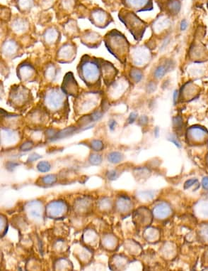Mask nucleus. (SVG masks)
I'll return each instance as SVG.
<instances>
[{"instance_id":"obj_1","label":"nucleus","mask_w":208,"mask_h":271,"mask_svg":"<svg viewBox=\"0 0 208 271\" xmlns=\"http://www.w3.org/2000/svg\"><path fill=\"white\" fill-rule=\"evenodd\" d=\"M77 72L81 80L91 90H99L101 87V66L99 58L86 55L81 57L77 66Z\"/></svg>"},{"instance_id":"obj_2","label":"nucleus","mask_w":208,"mask_h":271,"mask_svg":"<svg viewBox=\"0 0 208 271\" xmlns=\"http://www.w3.org/2000/svg\"><path fill=\"white\" fill-rule=\"evenodd\" d=\"M104 41L108 52L125 64L129 55L130 44L124 34L116 30L110 31L104 36Z\"/></svg>"},{"instance_id":"obj_3","label":"nucleus","mask_w":208,"mask_h":271,"mask_svg":"<svg viewBox=\"0 0 208 271\" xmlns=\"http://www.w3.org/2000/svg\"><path fill=\"white\" fill-rule=\"evenodd\" d=\"M42 104L47 110L58 112L68 107V97L62 88L57 86H48L41 93Z\"/></svg>"},{"instance_id":"obj_4","label":"nucleus","mask_w":208,"mask_h":271,"mask_svg":"<svg viewBox=\"0 0 208 271\" xmlns=\"http://www.w3.org/2000/svg\"><path fill=\"white\" fill-rule=\"evenodd\" d=\"M119 19L124 23L126 28L135 38V40L140 41L143 37L147 23L142 20L133 11L122 8L119 12Z\"/></svg>"},{"instance_id":"obj_5","label":"nucleus","mask_w":208,"mask_h":271,"mask_svg":"<svg viewBox=\"0 0 208 271\" xmlns=\"http://www.w3.org/2000/svg\"><path fill=\"white\" fill-rule=\"evenodd\" d=\"M103 97H104V93L99 90L81 92L75 97L74 105L81 112L92 111L99 106L103 101Z\"/></svg>"},{"instance_id":"obj_6","label":"nucleus","mask_w":208,"mask_h":271,"mask_svg":"<svg viewBox=\"0 0 208 271\" xmlns=\"http://www.w3.org/2000/svg\"><path fill=\"white\" fill-rule=\"evenodd\" d=\"M8 97V104L16 108L25 107L34 101L32 91L21 84L12 86Z\"/></svg>"},{"instance_id":"obj_7","label":"nucleus","mask_w":208,"mask_h":271,"mask_svg":"<svg viewBox=\"0 0 208 271\" xmlns=\"http://www.w3.org/2000/svg\"><path fill=\"white\" fill-rule=\"evenodd\" d=\"M88 18L92 24L99 29L106 28L113 21L109 12L99 6L92 7L90 10Z\"/></svg>"},{"instance_id":"obj_8","label":"nucleus","mask_w":208,"mask_h":271,"mask_svg":"<svg viewBox=\"0 0 208 271\" xmlns=\"http://www.w3.org/2000/svg\"><path fill=\"white\" fill-rule=\"evenodd\" d=\"M77 55V46L72 41H67L56 52L55 60L61 64H71Z\"/></svg>"},{"instance_id":"obj_9","label":"nucleus","mask_w":208,"mask_h":271,"mask_svg":"<svg viewBox=\"0 0 208 271\" xmlns=\"http://www.w3.org/2000/svg\"><path fill=\"white\" fill-rule=\"evenodd\" d=\"M130 59L133 65L137 67H144L151 59L150 51L145 46L133 47L130 51Z\"/></svg>"},{"instance_id":"obj_10","label":"nucleus","mask_w":208,"mask_h":271,"mask_svg":"<svg viewBox=\"0 0 208 271\" xmlns=\"http://www.w3.org/2000/svg\"><path fill=\"white\" fill-rule=\"evenodd\" d=\"M17 77L21 82H34L38 77V73L32 64L27 61H23L17 66L16 69Z\"/></svg>"},{"instance_id":"obj_11","label":"nucleus","mask_w":208,"mask_h":271,"mask_svg":"<svg viewBox=\"0 0 208 271\" xmlns=\"http://www.w3.org/2000/svg\"><path fill=\"white\" fill-rule=\"evenodd\" d=\"M121 3L125 8L135 13L153 10V0H121Z\"/></svg>"},{"instance_id":"obj_12","label":"nucleus","mask_w":208,"mask_h":271,"mask_svg":"<svg viewBox=\"0 0 208 271\" xmlns=\"http://www.w3.org/2000/svg\"><path fill=\"white\" fill-rule=\"evenodd\" d=\"M1 50L3 57L9 59H16L22 55L21 46L14 39H9L4 41Z\"/></svg>"},{"instance_id":"obj_13","label":"nucleus","mask_w":208,"mask_h":271,"mask_svg":"<svg viewBox=\"0 0 208 271\" xmlns=\"http://www.w3.org/2000/svg\"><path fill=\"white\" fill-rule=\"evenodd\" d=\"M81 42L90 48H96L100 46L104 41V37L100 34L91 30H85L81 34Z\"/></svg>"},{"instance_id":"obj_14","label":"nucleus","mask_w":208,"mask_h":271,"mask_svg":"<svg viewBox=\"0 0 208 271\" xmlns=\"http://www.w3.org/2000/svg\"><path fill=\"white\" fill-rule=\"evenodd\" d=\"M76 6V0H57L54 4L52 8L57 14V18H60L69 16L73 12L75 13Z\"/></svg>"},{"instance_id":"obj_15","label":"nucleus","mask_w":208,"mask_h":271,"mask_svg":"<svg viewBox=\"0 0 208 271\" xmlns=\"http://www.w3.org/2000/svg\"><path fill=\"white\" fill-rule=\"evenodd\" d=\"M99 60H100L101 66L102 80L104 81V84L108 87L115 81L118 70L109 61L104 60L101 58H99Z\"/></svg>"},{"instance_id":"obj_16","label":"nucleus","mask_w":208,"mask_h":271,"mask_svg":"<svg viewBox=\"0 0 208 271\" xmlns=\"http://www.w3.org/2000/svg\"><path fill=\"white\" fill-rule=\"evenodd\" d=\"M61 88L68 96L76 97L79 94V85L72 72H68L65 76Z\"/></svg>"},{"instance_id":"obj_17","label":"nucleus","mask_w":208,"mask_h":271,"mask_svg":"<svg viewBox=\"0 0 208 271\" xmlns=\"http://www.w3.org/2000/svg\"><path fill=\"white\" fill-rule=\"evenodd\" d=\"M30 27L29 21L26 17L15 14L11 19L10 28L14 34L22 35L26 33Z\"/></svg>"},{"instance_id":"obj_18","label":"nucleus","mask_w":208,"mask_h":271,"mask_svg":"<svg viewBox=\"0 0 208 271\" xmlns=\"http://www.w3.org/2000/svg\"><path fill=\"white\" fill-rule=\"evenodd\" d=\"M128 83L125 79H119L114 81L109 86H108V97L111 98H117L121 97L128 88Z\"/></svg>"},{"instance_id":"obj_19","label":"nucleus","mask_w":208,"mask_h":271,"mask_svg":"<svg viewBox=\"0 0 208 271\" xmlns=\"http://www.w3.org/2000/svg\"><path fill=\"white\" fill-rule=\"evenodd\" d=\"M61 35L59 30L55 27H48L43 34V41L46 46L54 47L61 41Z\"/></svg>"},{"instance_id":"obj_20","label":"nucleus","mask_w":208,"mask_h":271,"mask_svg":"<svg viewBox=\"0 0 208 271\" xmlns=\"http://www.w3.org/2000/svg\"><path fill=\"white\" fill-rule=\"evenodd\" d=\"M63 30L64 31L65 35L68 36L69 38L73 39V38L80 37V30L75 19L68 18L67 21L63 23Z\"/></svg>"},{"instance_id":"obj_21","label":"nucleus","mask_w":208,"mask_h":271,"mask_svg":"<svg viewBox=\"0 0 208 271\" xmlns=\"http://www.w3.org/2000/svg\"><path fill=\"white\" fill-rule=\"evenodd\" d=\"M67 206L62 201H55L49 204L47 207V212L51 217H60L66 211Z\"/></svg>"},{"instance_id":"obj_22","label":"nucleus","mask_w":208,"mask_h":271,"mask_svg":"<svg viewBox=\"0 0 208 271\" xmlns=\"http://www.w3.org/2000/svg\"><path fill=\"white\" fill-rule=\"evenodd\" d=\"M12 3L20 13L22 14L29 13L36 6L35 0H12Z\"/></svg>"},{"instance_id":"obj_23","label":"nucleus","mask_w":208,"mask_h":271,"mask_svg":"<svg viewBox=\"0 0 208 271\" xmlns=\"http://www.w3.org/2000/svg\"><path fill=\"white\" fill-rule=\"evenodd\" d=\"M57 66L54 64H49L47 65L46 69L44 71L45 78L49 82H52L55 80V78L57 77V73H58V69H57Z\"/></svg>"},{"instance_id":"obj_24","label":"nucleus","mask_w":208,"mask_h":271,"mask_svg":"<svg viewBox=\"0 0 208 271\" xmlns=\"http://www.w3.org/2000/svg\"><path fill=\"white\" fill-rule=\"evenodd\" d=\"M170 212V209L169 206L166 204H159L154 209V213L155 216L158 218L166 217L167 215H169Z\"/></svg>"},{"instance_id":"obj_25","label":"nucleus","mask_w":208,"mask_h":271,"mask_svg":"<svg viewBox=\"0 0 208 271\" xmlns=\"http://www.w3.org/2000/svg\"><path fill=\"white\" fill-rule=\"evenodd\" d=\"M36 5L39 7L41 10H48L53 7L55 0H35Z\"/></svg>"},{"instance_id":"obj_26","label":"nucleus","mask_w":208,"mask_h":271,"mask_svg":"<svg viewBox=\"0 0 208 271\" xmlns=\"http://www.w3.org/2000/svg\"><path fill=\"white\" fill-rule=\"evenodd\" d=\"M103 3L106 5L108 10L115 11L119 6L122 5L121 0H102Z\"/></svg>"},{"instance_id":"obj_27","label":"nucleus","mask_w":208,"mask_h":271,"mask_svg":"<svg viewBox=\"0 0 208 271\" xmlns=\"http://www.w3.org/2000/svg\"><path fill=\"white\" fill-rule=\"evenodd\" d=\"M12 13H11V10L9 7H5L2 5L1 7V18L2 20L5 21H9L12 19Z\"/></svg>"},{"instance_id":"obj_28","label":"nucleus","mask_w":208,"mask_h":271,"mask_svg":"<svg viewBox=\"0 0 208 271\" xmlns=\"http://www.w3.org/2000/svg\"><path fill=\"white\" fill-rule=\"evenodd\" d=\"M123 155L117 152H114L108 156V160L113 164L119 163L123 160Z\"/></svg>"},{"instance_id":"obj_29","label":"nucleus","mask_w":208,"mask_h":271,"mask_svg":"<svg viewBox=\"0 0 208 271\" xmlns=\"http://www.w3.org/2000/svg\"><path fill=\"white\" fill-rule=\"evenodd\" d=\"M37 169L41 173H48L51 169V165L46 161H41L38 164Z\"/></svg>"},{"instance_id":"obj_30","label":"nucleus","mask_w":208,"mask_h":271,"mask_svg":"<svg viewBox=\"0 0 208 271\" xmlns=\"http://www.w3.org/2000/svg\"><path fill=\"white\" fill-rule=\"evenodd\" d=\"M166 71H167V67H166V66L161 65V66L156 68L154 74H155V77L156 79H160V78L165 75Z\"/></svg>"},{"instance_id":"obj_31","label":"nucleus","mask_w":208,"mask_h":271,"mask_svg":"<svg viewBox=\"0 0 208 271\" xmlns=\"http://www.w3.org/2000/svg\"><path fill=\"white\" fill-rule=\"evenodd\" d=\"M90 162L94 165H99L102 162V158H101V155L92 154L90 155Z\"/></svg>"},{"instance_id":"obj_32","label":"nucleus","mask_w":208,"mask_h":271,"mask_svg":"<svg viewBox=\"0 0 208 271\" xmlns=\"http://www.w3.org/2000/svg\"><path fill=\"white\" fill-rule=\"evenodd\" d=\"M43 183L46 184H52L57 182V177L54 175H47L42 178Z\"/></svg>"},{"instance_id":"obj_33","label":"nucleus","mask_w":208,"mask_h":271,"mask_svg":"<svg viewBox=\"0 0 208 271\" xmlns=\"http://www.w3.org/2000/svg\"><path fill=\"white\" fill-rule=\"evenodd\" d=\"M130 205V203L129 199L124 198L121 199L120 201H119V209H122V210H126V209H129Z\"/></svg>"},{"instance_id":"obj_34","label":"nucleus","mask_w":208,"mask_h":271,"mask_svg":"<svg viewBox=\"0 0 208 271\" xmlns=\"http://www.w3.org/2000/svg\"><path fill=\"white\" fill-rule=\"evenodd\" d=\"M130 77L133 79V81L138 82L141 79H142V73H141L140 70L137 69V68H134L131 71V75Z\"/></svg>"},{"instance_id":"obj_35","label":"nucleus","mask_w":208,"mask_h":271,"mask_svg":"<svg viewBox=\"0 0 208 271\" xmlns=\"http://www.w3.org/2000/svg\"><path fill=\"white\" fill-rule=\"evenodd\" d=\"M91 147L95 151H100L101 150L104 149V144L100 140H95L92 141Z\"/></svg>"},{"instance_id":"obj_36","label":"nucleus","mask_w":208,"mask_h":271,"mask_svg":"<svg viewBox=\"0 0 208 271\" xmlns=\"http://www.w3.org/2000/svg\"><path fill=\"white\" fill-rule=\"evenodd\" d=\"M33 145H34L33 142H25V143H23L20 148H21V150L22 151H30L31 149H32Z\"/></svg>"},{"instance_id":"obj_37","label":"nucleus","mask_w":208,"mask_h":271,"mask_svg":"<svg viewBox=\"0 0 208 271\" xmlns=\"http://www.w3.org/2000/svg\"><path fill=\"white\" fill-rule=\"evenodd\" d=\"M107 178L108 180H116L117 178V174L116 171L112 170V171H108V175H107Z\"/></svg>"},{"instance_id":"obj_38","label":"nucleus","mask_w":208,"mask_h":271,"mask_svg":"<svg viewBox=\"0 0 208 271\" xmlns=\"http://www.w3.org/2000/svg\"><path fill=\"white\" fill-rule=\"evenodd\" d=\"M196 182L197 180H195V179H191V180H188L185 184H184V188H185V189H189V188L191 187V186H193Z\"/></svg>"},{"instance_id":"obj_39","label":"nucleus","mask_w":208,"mask_h":271,"mask_svg":"<svg viewBox=\"0 0 208 271\" xmlns=\"http://www.w3.org/2000/svg\"><path fill=\"white\" fill-rule=\"evenodd\" d=\"M18 165H19V164L15 163V162H10L7 164L6 167L8 170L13 171L14 168L17 167Z\"/></svg>"},{"instance_id":"obj_40","label":"nucleus","mask_w":208,"mask_h":271,"mask_svg":"<svg viewBox=\"0 0 208 271\" xmlns=\"http://www.w3.org/2000/svg\"><path fill=\"white\" fill-rule=\"evenodd\" d=\"M41 155L36 154V153H34V154L31 155L29 156V158H28V162H34V161L39 160V158H41Z\"/></svg>"},{"instance_id":"obj_41","label":"nucleus","mask_w":208,"mask_h":271,"mask_svg":"<svg viewBox=\"0 0 208 271\" xmlns=\"http://www.w3.org/2000/svg\"><path fill=\"white\" fill-rule=\"evenodd\" d=\"M170 0H156L157 3L158 4L159 7H163L164 5H166Z\"/></svg>"},{"instance_id":"obj_42","label":"nucleus","mask_w":208,"mask_h":271,"mask_svg":"<svg viewBox=\"0 0 208 271\" xmlns=\"http://www.w3.org/2000/svg\"><path fill=\"white\" fill-rule=\"evenodd\" d=\"M180 27L182 30H185L188 27V23L186 22V20H183L182 23H181Z\"/></svg>"},{"instance_id":"obj_43","label":"nucleus","mask_w":208,"mask_h":271,"mask_svg":"<svg viewBox=\"0 0 208 271\" xmlns=\"http://www.w3.org/2000/svg\"><path fill=\"white\" fill-rule=\"evenodd\" d=\"M202 186L206 189H208V178H203L202 180Z\"/></svg>"},{"instance_id":"obj_44","label":"nucleus","mask_w":208,"mask_h":271,"mask_svg":"<svg viewBox=\"0 0 208 271\" xmlns=\"http://www.w3.org/2000/svg\"><path fill=\"white\" fill-rule=\"evenodd\" d=\"M137 115L135 113H132L131 115H130V116L129 117V122L130 124H132V122H134L135 121V118H136Z\"/></svg>"},{"instance_id":"obj_45","label":"nucleus","mask_w":208,"mask_h":271,"mask_svg":"<svg viewBox=\"0 0 208 271\" xmlns=\"http://www.w3.org/2000/svg\"><path fill=\"white\" fill-rule=\"evenodd\" d=\"M115 125H116V122H115V120H111V122H110L109 128L111 130V131H113V130H115Z\"/></svg>"},{"instance_id":"obj_46","label":"nucleus","mask_w":208,"mask_h":271,"mask_svg":"<svg viewBox=\"0 0 208 271\" xmlns=\"http://www.w3.org/2000/svg\"><path fill=\"white\" fill-rule=\"evenodd\" d=\"M87 0H76V3H77V5H78V4H83L84 2H86Z\"/></svg>"},{"instance_id":"obj_47","label":"nucleus","mask_w":208,"mask_h":271,"mask_svg":"<svg viewBox=\"0 0 208 271\" xmlns=\"http://www.w3.org/2000/svg\"><path fill=\"white\" fill-rule=\"evenodd\" d=\"M207 7H208V3L207 4Z\"/></svg>"}]
</instances>
